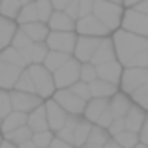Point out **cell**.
Segmentation results:
<instances>
[{"instance_id":"6da1fadb","label":"cell","mask_w":148,"mask_h":148,"mask_svg":"<svg viewBox=\"0 0 148 148\" xmlns=\"http://www.w3.org/2000/svg\"><path fill=\"white\" fill-rule=\"evenodd\" d=\"M111 40H112V45H114L116 60L122 64V68H127L131 58L137 53H141L143 49L148 47V38L146 36L131 34V32H126L122 28H116L112 32Z\"/></svg>"},{"instance_id":"7a4b0ae2","label":"cell","mask_w":148,"mask_h":148,"mask_svg":"<svg viewBox=\"0 0 148 148\" xmlns=\"http://www.w3.org/2000/svg\"><path fill=\"white\" fill-rule=\"evenodd\" d=\"M92 13L107 26L109 32H114L116 28H120V19H122L124 8L122 4L109 2V0H94Z\"/></svg>"},{"instance_id":"3957f363","label":"cell","mask_w":148,"mask_h":148,"mask_svg":"<svg viewBox=\"0 0 148 148\" xmlns=\"http://www.w3.org/2000/svg\"><path fill=\"white\" fill-rule=\"evenodd\" d=\"M26 71H28L30 79H32L34 92L41 99H49L53 96V92L56 90L54 83H53V73L49 69H45L41 64H28L26 66Z\"/></svg>"},{"instance_id":"277c9868","label":"cell","mask_w":148,"mask_h":148,"mask_svg":"<svg viewBox=\"0 0 148 148\" xmlns=\"http://www.w3.org/2000/svg\"><path fill=\"white\" fill-rule=\"evenodd\" d=\"M79 73H81V62L77 60V58L69 56L60 68L53 71L54 88H68V86H71L73 83L79 81Z\"/></svg>"},{"instance_id":"5b68a950","label":"cell","mask_w":148,"mask_h":148,"mask_svg":"<svg viewBox=\"0 0 148 148\" xmlns=\"http://www.w3.org/2000/svg\"><path fill=\"white\" fill-rule=\"evenodd\" d=\"M148 83V68H124L122 75H120L118 88L124 94L130 96L137 88L145 86Z\"/></svg>"},{"instance_id":"8992f818","label":"cell","mask_w":148,"mask_h":148,"mask_svg":"<svg viewBox=\"0 0 148 148\" xmlns=\"http://www.w3.org/2000/svg\"><path fill=\"white\" fill-rule=\"evenodd\" d=\"M120 28L131 34H139V36L148 38V17L135 8H126L120 19Z\"/></svg>"},{"instance_id":"52a82bcc","label":"cell","mask_w":148,"mask_h":148,"mask_svg":"<svg viewBox=\"0 0 148 148\" xmlns=\"http://www.w3.org/2000/svg\"><path fill=\"white\" fill-rule=\"evenodd\" d=\"M68 114H83V109L86 101L81 99L77 94H73L69 88H56L51 96Z\"/></svg>"},{"instance_id":"ba28073f","label":"cell","mask_w":148,"mask_h":148,"mask_svg":"<svg viewBox=\"0 0 148 148\" xmlns=\"http://www.w3.org/2000/svg\"><path fill=\"white\" fill-rule=\"evenodd\" d=\"M75 32H77V36H98V38H105V36L111 34L109 28L94 13L77 19L75 21Z\"/></svg>"},{"instance_id":"9c48e42d","label":"cell","mask_w":148,"mask_h":148,"mask_svg":"<svg viewBox=\"0 0 148 148\" xmlns=\"http://www.w3.org/2000/svg\"><path fill=\"white\" fill-rule=\"evenodd\" d=\"M75 40H77L75 32H54V30H49L47 38H45V45L49 47V51L71 54L73 47H75Z\"/></svg>"},{"instance_id":"30bf717a","label":"cell","mask_w":148,"mask_h":148,"mask_svg":"<svg viewBox=\"0 0 148 148\" xmlns=\"http://www.w3.org/2000/svg\"><path fill=\"white\" fill-rule=\"evenodd\" d=\"M99 43H101V38H98V36H77L71 56L77 58L81 64L90 62L92 54H94V51L98 49Z\"/></svg>"},{"instance_id":"8fae6325","label":"cell","mask_w":148,"mask_h":148,"mask_svg":"<svg viewBox=\"0 0 148 148\" xmlns=\"http://www.w3.org/2000/svg\"><path fill=\"white\" fill-rule=\"evenodd\" d=\"M10 99H11V111H21L28 114L30 111L38 107V105L43 103V99L36 94H30V92H21V90H10Z\"/></svg>"},{"instance_id":"7c38bea8","label":"cell","mask_w":148,"mask_h":148,"mask_svg":"<svg viewBox=\"0 0 148 148\" xmlns=\"http://www.w3.org/2000/svg\"><path fill=\"white\" fill-rule=\"evenodd\" d=\"M43 105H45V114H47V124H49V130L54 133L56 130H60V127L64 126L68 112H66L64 109H62V107H60V105H58V103H56V101H54L53 98L43 99Z\"/></svg>"},{"instance_id":"4fadbf2b","label":"cell","mask_w":148,"mask_h":148,"mask_svg":"<svg viewBox=\"0 0 148 148\" xmlns=\"http://www.w3.org/2000/svg\"><path fill=\"white\" fill-rule=\"evenodd\" d=\"M122 69L124 68L118 60H111V62H103V64L96 66V75H98V79H103V81H107V83H112V84L118 86Z\"/></svg>"},{"instance_id":"5bb4252c","label":"cell","mask_w":148,"mask_h":148,"mask_svg":"<svg viewBox=\"0 0 148 148\" xmlns=\"http://www.w3.org/2000/svg\"><path fill=\"white\" fill-rule=\"evenodd\" d=\"M131 103H133V101L130 99V96L124 94L122 90H118L109 98L107 109H109V112H111L112 118H124V114H126L127 109L131 107Z\"/></svg>"},{"instance_id":"9a60e30c","label":"cell","mask_w":148,"mask_h":148,"mask_svg":"<svg viewBox=\"0 0 148 148\" xmlns=\"http://www.w3.org/2000/svg\"><path fill=\"white\" fill-rule=\"evenodd\" d=\"M47 26L49 30H54V32H75V21L66 11L54 10L47 21Z\"/></svg>"},{"instance_id":"2e32d148","label":"cell","mask_w":148,"mask_h":148,"mask_svg":"<svg viewBox=\"0 0 148 148\" xmlns=\"http://www.w3.org/2000/svg\"><path fill=\"white\" fill-rule=\"evenodd\" d=\"M111 60H116V53H114V45H112V40L109 36L101 38V43L98 45V49L94 51L90 58V64L98 66V64H103V62H111Z\"/></svg>"},{"instance_id":"e0dca14e","label":"cell","mask_w":148,"mask_h":148,"mask_svg":"<svg viewBox=\"0 0 148 148\" xmlns=\"http://www.w3.org/2000/svg\"><path fill=\"white\" fill-rule=\"evenodd\" d=\"M21 71H23V68H17V66H13V64H10V62L0 58V88L11 90Z\"/></svg>"},{"instance_id":"ac0fdd59","label":"cell","mask_w":148,"mask_h":148,"mask_svg":"<svg viewBox=\"0 0 148 148\" xmlns=\"http://www.w3.org/2000/svg\"><path fill=\"white\" fill-rule=\"evenodd\" d=\"M107 103H109V99L107 98H90L84 103V109H83V118L84 120H88V122H92L94 124L96 120L99 118V114L107 109Z\"/></svg>"},{"instance_id":"d6986e66","label":"cell","mask_w":148,"mask_h":148,"mask_svg":"<svg viewBox=\"0 0 148 148\" xmlns=\"http://www.w3.org/2000/svg\"><path fill=\"white\" fill-rule=\"evenodd\" d=\"M26 126L32 130V133L36 131H45L49 130V124H47V114H45V105H38L34 111H30L26 114Z\"/></svg>"},{"instance_id":"ffe728a7","label":"cell","mask_w":148,"mask_h":148,"mask_svg":"<svg viewBox=\"0 0 148 148\" xmlns=\"http://www.w3.org/2000/svg\"><path fill=\"white\" fill-rule=\"evenodd\" d=\"M88 90H90V96H92V98H107L109 99L112 94H114V92H118V86L96 77L92 83H88Z\"/></svg>"},{"instance_id":"44dd1931","label":"cell","mask_w":148,"mask_h":148,"mask_svg":"<svg viewBox=\"0 0 148 148\" xmlns=\"http://www.w3.org/2000/svg\"><path fill=\"white\" fill-rule=\"evenodd\" d=\"M26 36L30 38L32 41H45L49 34V26L41 21H34V23H25V25H17Z\"/></svg>"},{"instance_id":"7402d4cb","label":"cell","mask_w":148,"mask_h":148,"mask_svg":"<svg viewBox=\"0 0 148 148\" xmlns=\"http://www.w3.org/2000/svg\"><path fill=\"white\" fill-rule=\"evenodd\" d=\"M145 114L146 111L141 109L139 105L131 103V107L127 109V112L124 114V124H126V130H131V131H139L143 126V120H145Z\"/></svg>"},{"instance_id":"603a6c76","label":"cell","mask_w":148,"mask_h":148,"mask_svg":"<svg viewBox=\"0 0 148 148\" xmlns=\"http://www.w3.org/2000/svg\"><path fill=\"white\" fill-rule=\"evenodd\" d=\"M26 124V112H21V111H11L10 114H6L0 122V133H8V131H13L17 127L25 126Z\"/></svg>"},{"instance_id":"cb8c5ba5","label":"cell","mask_w":148,"mask_h":148,"mask_svg":"<svg viewBox=\"0 0 148 148\" xmlns=\"http://www.w3.org/2000/svg\"><path fill=\"white\" fill-rule=\"evenodd\" d=\"M15 30H17V23L13 19H8L0 15V51L6 49L11 43V38H13Z\"/></svg>"},{"instance_id":"d4e9b609","label":"cell","mask_w":148,"mask_h":148,"mask_svg":"<svg viewBox=\"0 0 148 148\" xmlns=\"http://www.w3.org/2000/svg\"><path fill=\"white\" fill-rule=\"evenodd\" d=\"M30 137H32V130H30L28 126H21V127H17V130H13V131H8V133H4L2 135V139H6V141H10L11 145H23V143H26V141H30Z\"/></svg>"},{"instance_id":"484cf974","label":"cell","mask_w":148,"mask_h":148,"mask_svg":"<svg viewBox=\"0 0 148 148\" xmlns=\"http://www.w3.org/2000/svg\"><path fill=\"white\" fill-rule=\"evenodd\" d=\"M69 56H71V54H64V53H58V51H49V53L45 54V58H43V62H41V66L53 73L54 69L60 68V66L64 64V62L68 60Z\"/></svg>"},{"instance_id":"4316f807","label":"cell","mask_w":148,"mask_h":148,"mask_svg":"<svg viewBox=\"0 0 148 148\" xmlns=\"http://www.w3.org/2000/svg\"><path fill=\"white\" fill-rule=\"evenodd\" d=\"M90 130H92V122H88V120L83 118L75 126V130H73V143H71V145L75 146V148H79L81 145H84V143H86V139H88Z\"/></svg>"},{"instance_id":"83f0119b","label":"cell","mask_w":148,"mask_h":148,"mask_svg":"<svg viewBox=\"0 0 148 148\" xmlns=\"http://www.w3.org/2000/svg\"><path fill=\"white\" fill-rule=\"evenodd\" d=\"M38 21V11H36V4H23L21 10H19L17 17H15V23L17 25H25V23H34Z\"/></svg>"},{"instance_id":"f1b7e54d","label":"cell","mask_w":148,"mask_h":148,"mask_svg":"<svg viewBox=\"0 0 148 148\" xmlns=\"http://www.w3.org/2000/svg\"><path fill=\"white\" fill-rule=\"evenodd\" d=\"M111 139V135H109V131L105 130V127L98 126V124H92V130L90 133H88V139L86 143H92V145H98V146H103L105 143Z\"/></svg>"},{"instance_id":"f546056e","label":"cell","mask_w":148,"mask_h":148,"mask_svg":"<svg viewBox=\"0 0 148 148\" xmlns=\"http://www.w3.org/2000/svg\"><path fill=\"white\" fill-rule=\"evenodd\" d=\"M0 58L6 60V62H10V64H13V66H17V68H23V69L26 68V64H25V60H23L21 53H19L15 47H11V45H8L6 49L0 51Z\"/></svg>"},{"instance_id":"4dcf8cb0","label":"cell","mask_w":148,"mask_h":148,"mask_svg":"<svg viewBox=\"0 0 148 148\" xmlns=\"http://www.w3.org/2000/svg\"><path fill=\"white\" fill-rule=\"evenodd\" d=\"M112 139H114V141L118 143L122 148H131V146H135L139 143L137 131H131V130H122L120 133L112 135Z\"/></svg>"},{"instance_id":"1f68e13d","label":"cell","mask_w":148,"mask_h":148,"mask_svg":"<svg viewBox=\"0 0 148 148\" xmlns=\"http://www.w3.org/2000/svg\"><path fill=\"white\" fill-rule=\"evenodd\" d=\"M21 6H23L21 0H0V15L15 21L19 10H21Z\"/></svg>"},{"instance_id":"d6a6232c","label":"cell","mask_w":148,"mask_h":148,"mask_svg":"<svg viewBox=\"0 0 148 148\" xmlns=\"http://www.w3.org/2000/svg\"><path fill=\"white\" fill-rule=\"evenodd\" d=\"M47 53L49 47L45 45V41H34L30 47V64H41Z\"/></svg>"},{"instance_id":"836d02e7","label":"cell","mask_w":148,"mask_h":148,"mask_svg":"<svg viewBox=\"0 0 148 148\" xmlns=\"http://www.w3.org/2000/svg\"><path fill=\"white\" fill-rule=\"evenodd\" d=\"M13 90H21V92H30V94H36L34 92V84H32V79H30L28 71H26V68L23 69L21 73H19L17 81H15L13 84ZM38 96V94H36Z\"/></svg>"},{"instance_id":"e575fe53","label":"cell","mask_w":148,"mask_h":148,"mask_svg":"<svg viewBox=\"0 0 148 148\" xmlns=\"http://www.w3.org/2000/svg\"><path fill=\"white\" fill-rule=\"evenodd\" d=\"M32 43H34V41L30 40V38L26 36V34H25V32H23V30L17 26V30H15L13 38H11V43H10L11 47H15L17 51H25V49H28Z\"/></svg>"},{"instance_id":"d590c367","label":"cell","mask_w":148,"mask_h":148,"mask_svg":"<svg viewBox=\"0 0 148 148\" xmlns=\"http://www.w3.org/2000/svg\"><path fill=\"white\" fill-rule=\"evenodd\" d=\"M34 4H36V11H38V21L47 25L51 13L54 11L53 6H51V0H34Z\"/></svg>"},{"instance_id":"8d00e7d4","label":"cell","mask_w":148,"mask_h":148,"mask_svg":"<svg viewBox=\"0 0 148 148\" xmlns=\"http://www.w3.org/2000/svg\"><path fill=\"white\" fill-rule=\"evenodd\" d=\"M130 99L133 101L135 105H139L141 109L148 111V83L145 84V86L137 88L135 92H131V94H130Z\"/></svg>"},{"instance_id":"74e56055","label":"cell","mask_w":148,"mask_h":148,"mask_svg":"<svg viewBox=\"0 0 148 148\" xmlns=\"http://www.w3.org/2000/svg\"><path fill=\"white\" fill-rule=\"evenodd\" d=\"M53 137H54L53 131H51V130H45V131H36V133H32L30 141H32L38 148H49Z\"/></svg>"},{"instance_id":"f35d334b","label":"cell","mask_w":148,"mask_h":148,"mask_svg":"<svg viewBox=\"0 0 148 148\" xmlns=\"http://www.w3.org/2000/svg\"><path fill=\"white\" fill-rule=\"evenodd\" d=\"M96 66L90 64V62H84V64H81V73H79V81H83V83H92V81L96 79Z\"/></svg>"},{"instance_id":"ab89813d","label":"cell","mask_w":148,"mask_h":148,"mask_svg":"<svg viewBox=\"0 0 148 148\" xmlns=\"http://www.w3.org/2000/svg\"><path fill=\"white\" fill-rule=\"evenodd\" d=\"M69 90L73 92V94H77L81 99H84V101H88L92 98L90 96V90H88V84L86 83H83V81H77V83H73L71 86H68Z\"/></svg>"},{"instance_id":"60d3db41","label":"cell","mask_w":148,"mask_h":148,"mask_svg":"<svg viewBox=\"0 0 148 148\" xmlns=\"http://www.w3.org/2000/svg\"><path fill=\"white\" fill-rule=\"evenodd\" d=\"M11 112V99H10V90L0 88V116H6Z\"/></svg>"},{"instance_id":"b9f144b4","label":"cell","mask_w":148,"mask_h":148,"mask_svg":"<svg viewBox=\"0 0 148 148\" xmlns=\"http://www.w3.org/2000/svg\"><path fill=\"white\" fill-rule=\"evenodd\" d=\"M122 130H126V124H124V118H112V122L109 124V127H107V131H109V135H116V133H120Z\"/></svg>"},{"instance_id":"7bdbcfd3","label":"cell","mask_w":148,"mask_h":148,"mask_svg":"<svg viewBox=\"0 0 148 148\" xmlns=\"http://www.w3.org/2000/svg\"><path fill=\"white\" fill-rule=\"evenodd\" d=\"M137 135H139V143H143V145L148 146V111H146V114H145L143 126H141V130L137 131Z\"/></svg>"},{"instance_id":"ee69618b","label":"cell","mask_w":148,"mask_h":148,"mask_svg":"<svg viewBox=\"0 0 148 148\" xmlns=\"http://www.w3.org/2000/svg\"><path fill=\"white\" fill-rule=\"evenodd\" d=\"M79 2V17L92 13V8H94V0H77Z\"/></svg>"},{"instance_id":"f6af8a7d","label":"cell","mask_w":148,"mask_h":148,"mask_svg":"<svg viewBox=\"0 0 148 148\" xmlns=\"http://www.w3.org/2000/svg\"><path fill=\"white\" fill-rule=\"evenodd\" d=\"M64 11L73 19V21H77V19H79V2H77V0H71V2L64 8Z\"/></svg>"},{"instance_id":"bcb514c9","label":"cell","mask_w":148,"mask_h":148,"mask_svg":"<svg viewBox=\"0 0 148 148\" xmlns=\"http://www.w3.org/2000/svg\"><path fill=\"white\" fill-rule=\"evenodd\" d=\"M111 122H112V116H111V112H109V109H105V111L99 114V118L96 120L94 124H98V126H101V127H105V130H107Z\"/></svg>"},{"instance_id":"7dc6e473","label":"cell","mask_w":148,"mask_h":148,"mask_svg":"<svg viewBox=\"0 0 148 148\" xmlns=\"http://www.w3.org/2000/svg\"><path fill=\"white\" fill-rule=\"evenodd\" d=\"M69 2H71V0H51V6H53V10H56V11H64V8L68 6Z\"/></svg>"},{"instance_id":"c3c4849f","label":"cell","mask_w":148,"mask_h":148,"mask_svg":"<svg viewBox=\"0 0 148 148\" xmlns=\"http://www.w3.org/2000/svg\"><path fill=\"white\" fill-rule=\"evenodd\" d=\"M49 148H75V146H71V145H68V143L60 141V139L53 137V141H51V145H49Z\"/></svg>"},{"instance_id":"681fc988","label":"cell","mask_w":148,"mask_h":148,"mask_svg":"<svg viewBox=\"0 0 148 148\" xmlns=\"http://www.w3.org/2000/svg\"><path fill=\"white\" fill-rule=\"evenodd\" d=\"M133 8L137 11H141V13H145L146 17H148V0H141V2H137Z\"/></svg>"},{"instance_id":"f907efd6","label":"cell","mask_w":148,"mask_h":148,"mask_svg":"<svg viewBox=\"0 0 148 148\" xmlns=\"http://www.w3.org/2000/svg\"><path fill=\"white\" fill-rule=\"evenodd\" d=\"M0 148H17V145H11L10 141H6V139H2V143H0Z\"/></svg>"},{"instance_id":"816d5d0a","label":"cell","mask_w":148,"mask_h":148,"mask_svg":"<svg viewBox=\"0 0 148 148\" xmlns=\"http://www.w3.org/2000/svg\"><path fill=\"white\" fill-rule=\"evenodd\" d=\"M137 2H141V0H122V4H124L126 8H133Z\"/></svg>"},{"instance_id":"f5cc1de1","label":"cell","mask_w":148,"mask_h":148,"mask_svg":"<svg viewBox=\"0 0 148 148\" xmlns=\"http://www.w3.org/2000/svg\"><path fill=\"white\" fill-rule=\"evenodd\" d=\"M17 148H38V146L34 145L32 141H26V143H23V145H19Z\"/></svg>"},{"instance_id":"db71d44e","label":"cell","mask_w":148,"mask_h":148,"mask_svg":"<svg viewBox=\"0 0 148 148\" xmlns=\"http://www.w3.org/2000/svg\"><path fill=\"white\" fill-rule=\"evenodd\" d=\"M131 148H148V146H146V145H143V143H137V145L131 146Z\"/></svg>"},{"instance_id":"11a10c76","label":"cell","mask_w":148,"mask_h":148,"mask_svg":"<svg viewBox=\"0 0 148 148\" xmlns=\"http://www.w3.org/2000/svg\"><path fill=\"white\" fill-rule=\"evenodd\" d=\"M30 2H34V0H21V4H30Z\"/></svg>"},{"instance_id":"9f6ffc18","label":"cell","mask_w":148,"mask_h":148,"mask_svg":"<svg viewBox=\"0 0 148 148\" xmlns=\"http://www.w3.org/2000/svg\"><path fill=\"white\" fill-rule=\"evenodd\" d=\"M109 2H116V4H122V0H109Z\"/></svg>"},{"instance_id":"6f0895ef","label":"cell","mask_w":148,"mask_h":148,"mask_svg":"<svg viewBox=\"0 0 148 148\" xmlns=\"http://www.w3.org/2000/svg\"><path fill=\"white\" fill-rule=\"evenodd\" d=\"M0 143H2V133H0Z\"/></svg>"},{"instance_id":"680465c9","label":"cell","mask_w":148,"mask_h":148,"mask_svg":"<svg viewBox=\"0 0 148 148\" xmlns=\"http://www.w3.org/2000/svg\"><path fill=\"white\" fill-rule=\"evenodd\" d=\"M0 122H2V116H0Z\"/></svg>"},{"instance_id":"91938a15","label":"cell","mask_w":148,"mask_h":148,"mask_svg":"<svg viewBox=\"0 0 148 148\" xmlns=\"http://www.w3.org/2000/svg\"><path fill=\"white\" fill-rule=\"evenodd\" d=\"M101 148H103V146H101Z\"/></svg>"}]
</instances>
